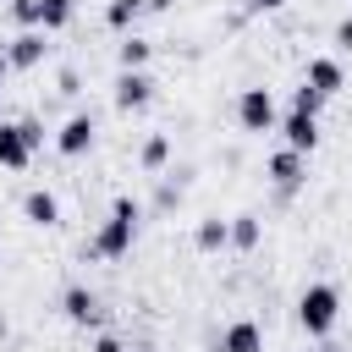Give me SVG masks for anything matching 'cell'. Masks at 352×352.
<instances>
[{
  "instance_id": "1",
  "label": "cell",
  "mask_w": 352,
  "mask_h": 352,
  "mask_svg": "<svg viewBox=\"0 0 352 352\" xmlns=\"http://www.w3.org/2000/svg\"><path fill=\"white\" fill-rule=\"evenodd\" d=\"M138 220H143L138 198H116L104 226H99V236H94V258H126L132 242H138Z\"/></svg>"
},
{
  "instance_id": "3",
  "label": "cell",
  "mask_w": 352,
  "mask_h": 352,
  "mask_svg": "<svg viewBox=\"0 0 352 352\" xmlns=\"http://www.w3.org/2000/svg\"><path fill=\"white\" fill-rule=\"evenodd\" d=\"M236 121H242V132H275V121H280L275 94L270 88H242L236 94Z\"/></svg>"
},
{
  "instance_id": "28",
  "label": "cell",
  "mask_w": 352,
  "mask_h": 352,
  "mask_svg": "<svg viewBox=\"0 0 352 352\" xmlns=\"http://www.w3.org/2000/svg\"><path fill=\"white\" fill-rule=\"evenodd\" d=\"M138 352H154V346H138Z\"/></svg>"
},
{
  "instance_id": "24",
  "label": "cell",
  "mask_w": 352,
  "mask_h": 352,
  "mask_svg": "<svg viewBox=\"0 0 352 352\" xmlns=\"http://www.w3.org/2000/svg\"><path fill=\"white\" fill-rule=\"evenodd\" d=\"M77 88H82V82H77V72H72V66H66V72H60V94H66V99H72V94H77Z\"/></svg>"
},
{
  "instance_id": "8",
  "label": "cell",
  "mask_w": 352,
  "mask_h": 352,
  "mask_svg": "<svg viewBox=\"0 0 352 352\" xmlns=\"http://www.w3.org/2000/svg\"><path fill=\"white\" fill-rule=\"evenodd\" d=\"M270 182L280 187V192H297L302 182H308V154H297V148H280V154H270Z\"/></svg>"
},
{
  "instance_id": "20",
  "label": "cell",
  "mask_w": 352,
  "mask_h": 352,
  "mask_svg": "<svg viewBox=\"0 0 352 352\" xmlns=\"http://www.w3.org/2000/svg\"><path fill=\"white\" fill-rule=\"evenodd\" d=\"M319 104H324V99H319V94L308 88V82H302V88L292 94V110H308V116H319Z\"/></svg>"
},
{
  "instance_id": "4",
  "label": "cell",
  "mask_w": 352,
  "mask_h": 352,
  "mask_svg": "<svg viewBox=\"0 0 352 352\" xmlns=\"http://www.w3.org/2000/svg\"><path fill=\"white\" fill-rule=\"evenodd\" d=\"M275 132H280L286 148H297V154H314V148H319V116H308V110H286V116L275 121Z\"/></svg>"
},
{
  "instance_id": "17",
  "label": "cell",
  "mask_w": 352,
  "mask_h": 352,
  "mask_svg": "<svg viewBox=\"0 0 352 352\" xmlns=\"http://www.w3.org/2000/svg\"><path fill=\"white\" fill-rule=\"evenodd\" d=\"M198 248H204V253H220V248H231V226H226L220 214L198 220Z\"/></svg>"
},
{
  "instance_id": "27",
  "label": "cell",
  "mask_w": 352,
  "mask_h": 352,
  "mask_svg": "<svg viewBox=\"0 0 352 352\" xmlns=\"http://www.w3.org/2000/svg\"><path fill=\"white\" fill-rule=\"evenodd\" d=\"M176 0H143V11H170Z\"/></svg>"
},
{
  "instance_id": "19",
  "label": "cell",
  "mask_w": 352,
  "mask_h": 352,
  "mask_svg": "<svg viewBox=\"0 0 352 352\" xmlns=\"http://www.w3.org/2000/svg\"><path fill=\"white\" fill-rule=\"evenodd\" d=\"M165 160H170V138L165 132H148L143 138V170H160Z\"/></svg>"
},
{
  "instance_id": "11",
  "label": "cell",
  "mask_w": 352,
  "mask_h": 352,
  "mask_svg": "<svg viewBox=\"0 0 352 352\" xmlns=\"http://www.w3.org/2000/svg\"><path fill=\"white\" fill-rule=\"evenodd\" d=\"M22 214H28V226H60V198L50 192V187H33L28 198H22Z\"/></svg>"
},
{
  "instance_id": "6",
  "label": "cell",
  "mask_w": 352,
  "mask_h": 352,
  "mask_svg": "<svg viewBox=\"0 0 352 352\" xmlns=\"http://www.w3.org/2000/svg\"><path fill=\"white\" fill-rule=\"evenodd\" d=\"M302 82H308L319 99H336V94L346 88V72H341V60H336V55H314V60H308V72H302Z\"/></svg>"
},
{
  "instance_id": "25",
  "label": "cell",
  "mask_w": 352,
  "mask_h": 352,
  "mask_svg": "<svg viewBox=\"0 0 352 352\" xmlns=\"http://www.w3.org/2000/svg\"><path fill=\"white\" fill-rule=\"evenodd\" d=\"M94 352H126V341H116V336H99V341H94Z\"/></svg>"
},
{
  "instance_id": "15",
  "label": "cell",
  "mask_w": 352,
  "mask_h": 352,
  "mask_svg": "<svg viewBox=\"0 0 352 352\" xmlns=\"http://www.w3.org/2000/svg\"><path fill=\"white\" fill-rule=\"evenodd\" d=\"M72 16H77V0H38V28L44 33H60Z\"/></svg>"
},
{
  "instance_id": "26",
  "label": "cell",
  "mask_w": 352,
  "mask_h": 352,
  "mask_svg": "<svg viewBox=\"0 0 352 352\" xmlns=\"http://www.w3.org/2000/svg\"><path fill=\"white\" fill-rule=\"evenodd\" d=\"M248 6H253V11H280L286 0H248Z\"/></svg>"
},
{
  "instance_id": "18",
  "label": "cell",
  "mask_w": 352,
  "mask_h": 352,
  "mask_svg": "<svg viewBox=\"0 0 352 352\" xmlns=\"http://www.w3.org/2000/svg\"><path fill=\"white\" fill-rule=\"evenodd\" d=\"M138 16H143V0H110L104 6V28H116V33H126Z\"/></svg>"
},
{
  "instance_id": "7",
  "label": "cell",
  "mask_w": 352,
  "mask_h": 352,
  "mask_svg": "<svg viewBox=\"0 0 352 352\" xmlns=\"http://www.w3.org/2000/svg\"><path fill=\"white\" fill-rule=\"evenodd\" d=\"M94 132H99V126H94V116H88V110H77V116L55 132V148H60L66 160H82V154L94 148Z\"/></svg>"
},
{
  "instance_id": "2",
  "label": "cell",
  "mask_w": 352,
  "mask_h": 352,
  "mask_svg": "<svg viewBox=\"0 0 352 352\" xmlns=\"http://www.w3.org/2000/svg\"><path fill=\"white\" fill-rule=\"evenodd\" d=\"M336 319H341V292H336L330 280H314V286L297 297V324H302L308 336H330Z\"/></svg>"
},
{
  "instance_id": "5",
  "label": "cell",
  "mask_w": 352,
  "mask_h": 352,
  "mask_svg": "<svg viewBox=\"0 0 352 352\" xmlns=\"http://www.w3.org/2000/svg\"><path fill=\"white\" fill-rule=\"evenodd\" d=\"M44 55H50V44H44V28H22V33L6 44V60H11V72H33Z\"/></svg>"
},
{
  "instance_id": "9",
  "label": "cell",
  "mask_w": 352,
  "mask_h": 352,
  "mask_svg": "<svg viewBox=\"0 0 352 352\" xmlns=\"http://www.w3.org/2000/svg\"><path fill=\"white\" fill-rule=\"evenodd\" d=\"M148 99H154V77H148V72H121V77H116V110H121V116L143 110Z\"/></svg>"
},
{
  "instance_id": "23",
  "label": "cell",
  "mask_w": 352,
  "mask_h": 352,
  "mask_svg": "<svg viewBox=\"0 0 352 352\" xmlns=\"http://www.w3.org/2000/svg\"><path fill=\"white\" fill-rule=\"evenodd\" d=\"M336 50H352V16H346V22H336Z\"/></svg>"
},
{
  "instance_id": "21",
  "label": "cell",
  "mask_w": 352,
  "mask_h": 352,
  "mask_svg": "<svg viewBox=\"0 0 352 352\" xmlns=\"http://www.w3.org/2000/svg\"><path fill=\"white\" fill-rule=\"evenodd\" d=\"M11 16L22 28H38V0H11Z\"/></svg>"
},
{
  "instance_id": "12",
  "label": "cell",
  "mask_w": 352,
  "mask_h": 352,
  "mask_svg": "<svg viewBox=\"0 0 352 352\" xmlns=\"http://www.w3.org/2000/svg\"><path fill=\"white\" fill-rule=\"evenodd\" d=\"M60 314L72 319V324H99V297L88 292V286H66V297H60Z\"/></svg>"
},
{
  "instance_id": "10",
  "label": "cell",
  "mask_w": 352,
  "mask_h": 352,
  "mask_svg": "<svg viewBox=\"0 0 352 352\" xmlns=\"http://www.w3.org/2000/svg\"><path fill=\"white\" fill-rule=\"evenodd\" d=\"M28 160H33V148H28L22 126L16 121H0V170H28Z\"/></svg>"
},
{
  "instance_id": "16",
  "label": "cell",
  "mask_w": 352,
  "mask_h": 352,
  "mask_svg": "<svg viewBox=\"0 0 352 352\" xmlns=\"http://www.w3.org/2000/svg\"><path fill=\"white\" fill-rule=\"evenodd\" d=\"M148 38H138V33H126L121 44H116V60H121V72H143V60H148Z\"/></svg>"
},
{
  "instance_id": "22",
  "label": "cell",
  "mask_w": 352,
  "mask_h": 352,
  "mask_svg": "<svg viewBox=\"0 0 352 352\" xmlns=\"http://www.w3.org/2000/svg\"><path fill=\"white\" fill-rule=\"evenodd\" d=\"M16 126H22V138H28V148H38V143H44V126H38V121H33V116H22V121H16Z\"/></svg>"
},
{
  "instance_id": "13",
  "label": "cell",
  "mask_w": 352,
  "mask_h": 352,
  "mask_svg": "<svg viewBox=\"0 0 352 352\" xmlns=\"http://www.w3.org/2000/svg\"><path fill=\"white\" fill-rule=\"evenodd\" d=\"M220 352H264V330L253 319H231L220 330Z\"/></svg>"
},
{
  "instance_id": "14",
  "label": "cell",
  "mask_w": 352,
  "mask_h": 352,
  "mask_svg": "<svg viewBox=\"0 0 352 352\" xmlns=\"http://www.w3.org/2000/svg\"><path fill=\"white\" fill-rule=\"evenodd\" d=\"M226 226H231V248H242V253H253V248H258V236H264L258 214H231Z\"/></svg>"
}]
</instances>
